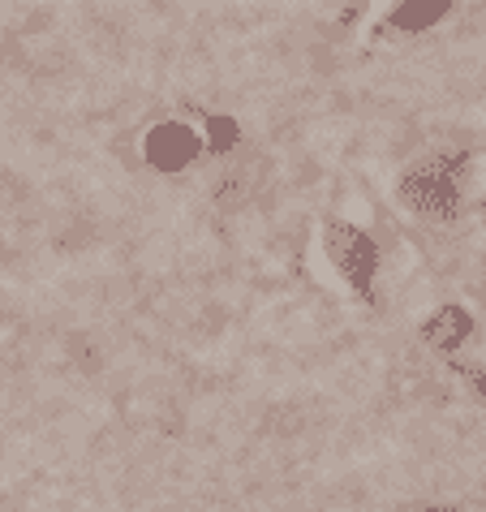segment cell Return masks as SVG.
Wrapping results in <instances>:
<instances>
[{
  "label": "cell",
  "instance_id": "5b68a950",
  "mask_svg": "<svg viewBox=\"0 0 486 512\" xmlns=\"http://www.w3.org/2000/svg\"><path fill=\"white\" fill-rule=\"evenodd\" d=\"M439 18H448V0H413V5H400V9L392 13L388 26L418 35V31H426V26H435Z\"/></svg>",
  "mask_w": 486,
  "mask_h": 512
},
{
  "label": "cell",
  "instance_id": "277c9868",
  "mask_svg": "<svg viewBox=\"0 0 486 512\" xmlns=\"http://www.w3.org/2000/svg\"><path fill=\"white\" fill-rule=\"evenodd\" d=\"M469 332H474V323H469V315L461 306H443L422 323V340L426 345H435L439 353H452Z\"/></svg>",
  "mask_w": 486,
  "mask_h": 512
},
{
  "label": "cell",
  "instance_id": "6da1fadb",
  "mask_svg": "<svg viewBox=\"0 0 486 512\" xmlns=\"http://www.w3.org/2000/svg\"><path fill=\"white\" fill-rule=\"evenodd\" d=\"M400 203H405L422 224H456L469 211L478 194V177H474V155L469 151H426L418 155L405 173H400Z\"/></svg>",
  "mask_w": 486,
  "mask_h": 512
},
{
  "label": "cell",
  "instance_id": "52a82bcc",
  "mask_svg": "<svg viewBox=\"0 0 486 512\" xmlns=\"http://www.w3.org/2000/svg\"><path fill=\"white\" fill-rule=\"evenodd\" d=\"M482 203H486V198H482Z\"/></svg>",
  "mask_w": 486,
  "mask_h": 512
},
{
  "label": "cell",
  "instance_id": "7a4b0ae2",
  "mask_svg": "<svg viewBox=\"0 0 486 512\" xmlns=\"http://www.w3.org/2000/svg\"><path fill=\"white\" fill-rule=\"evenodd\" d=\"M323 250H327V259H332V267L340 272V280H345L353 293H362L366 302H375V280H379V263H383L375 237H370L366 229H357V224H349V220H327Z\"/></svg>",
  "mask_w": 486,
  "mask_h": 512
},
{
  "label": "cell",
  "instance_id": "8992f818",
  "mask_svg": "<svg viewBox=\"0 0 486 512\" xmlns=\"http://www.w3.org/2000/svg\"><path fill=\"white\" fill-rule=\"evenodd\" d=\"M448 512H456V508H448Z\"/></svg>",
  "mask_w": 486,
  "mask_h": 512
},
{
  "label": "cell",
  "instance_id": "3957f363",
  "mask_svg": "<svg viewBox=\"0 0 486 512\" xmlns=\"http://www.w3.org/2000/svg\"><path fill=\"white\" fill-rule=\"evenodd\" d=\"M198 151H203V142L181 121H164L142 138V155H147V164L160 168V173H185V168L198 160Z\"/></svg>",
  "mask_w": 486,
  "mask_h": 512
}]
</instances>
